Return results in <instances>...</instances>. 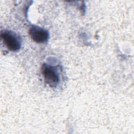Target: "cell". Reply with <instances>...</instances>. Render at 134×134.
I'll return each instance as SVG.
<instances>
[{
  "instance_id": "obj_1",
  "label": "cell",
  "mask_w": 134,
  "mask_h": 134,
  "mask_svg": "<svg viewBox=\"0 0 134 134\" xmlns=\"http://www.w3.org/2000/svg\"><path fill=\"white\" fill-rule=\"evenodd\" d=\"M1 37L4 44L8 50L17 51L21 48L20 37L14 31L9 30H3L1 32Z\"/></svg>"
},
{
  "instance_id": "obj_2",
  "label": "cell",
  "mask_w": 134,
  "mask_h": 134,
  "mask_svg": "<svg viewBox=\"0 0 134 134\" xmlns=\"http://www.w3.org/2000/svg\"><path fill=\"white\" fill-rule=\"evenodd\" d=\"M41 72L46 84L52 87L58 85L60 82V76L55 67L44 63L41 67Z\"/></svg>"
},
{
  "instance_id": "obj_3",
  "label": "cell",
  "mask_w": 134,
  "mask_h": 134,
  "mask_svg": "<svg viewBox=\"0 0 134 134\" xmlns=\"http://www.w3.org/2000/svg\"><path fill=\"white\" fill-rule=\"evenodd\" d=\"M29 34L30 38L35 42L38 43H44L49 39V32L36 25L32 26L29 30Z\"/></svg>"
}]
</instances>
